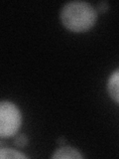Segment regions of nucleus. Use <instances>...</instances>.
Segmentation results:
<instances>
[{"mask_svg": "<svg viewBox=\"0 0 119 159\" xmlns=\"http://www.w3.org/2000/svg\"><path fill=\"white\" fill-rule=\"evenodd\" d=\"M108 8V3L106 1H102L98 4V9L100 10L101 12H104V11H106Z\"/></svg>", "mask_w": 119, "mask_h": 159, "instance_id": "nucleus-7", "label": "nucleus"}, {"mask_svg": "<svg viewBox=\"0 0 119 159\" xmlns=\"http://www.w3.org/2000/svg\"><path fill=\"white\" fill-rule=\"evenodd\" d=\"M53 158H82V155L73 147H62L55 151Z\"/></svg>", "mask_w": 119, "mask_h": 159, "instance_id": "nucleus-4", "label": "nucleus"}, {"mask_svg": "<svg viewBox=\"0 0 119 159\" xmlns=\"http://www.w3.org/2000/svg\"><path fill=\"white\" fill-rule=\"evenodd\" d=\"M59 142H60V143L64 142V138H60V139H59Z\"/></svg>", "mask_w": 119, "mask_h": 159, "instance_id": "nucleus-8", "label": "nucleus"}, {"mask_svg": "<svg viewBox=\"0 0 119 159\" xmlns=\"http://www.w3.org/2000/svg\"><path fill=\"white\" fill-rule=\"evenodd\" d=\"M0 157L3 159H9V158H27L26 155L20 153L18 151H15L13 149H6V148H1L0 150Z\"/></svg>", "mask_w": 119, "mask_h": 159, "instance_id": "nucleus-5", "label": "nucleus"}, {"mask_svg": "<svg viewBox=\"0 0 119 159\" xmlns=\"http://www.w3.org/2000/svg\"><path fill=\"white\" fill-rule=\"evenodd\" d=\"M21 125V113L14 103L2 102L0 104V135L11 137Z\"/></svg>", "mask_w": 119, "mask_h": 159, "instance_id": "nucleus-2", "label": "nucleus"}, {"mask_svg": "<svg viewBox=\"0 0 119 159\" xmlns=\"http://www.w3.org/2000/svg\"><path fill=\"white\" fill-rule=\"evenodd\" d=\"M15 142H16V144L19 146H24V145H26V143H27V137L25 135H19L15 139Z\"/></svg>", "mask_w": 119, "mask_h": 159, "instance_id": "nucleus-6", "label": "nucleus"}, {"mask_svg": "<svg viewBox=\"0 0 119 159\" xmlns=\"http://www.w3.org/2000/svg\"><path fill=\"white\" fill-rule=\"evenodd\" d=\"M108 92L114 101L119 102V70L114 73L109 79Z\"/></svg>", "mask_w": 119, "mask_h": 159, "instance_id": "nucleus-3", "label": "nucleus"}, {"mask_svg": "<svg viewBox=\"0 0 119 159\" xmlns=\"http://www.w3.org/2000/svg\"><path fill=\"white\" fill-rule=\"evenodd\" d=\"M61 19L64 27L73 32H82L93 26L96 11L90 4L84 1L67 3L61 11Z\"/></svg>", "mask_w": 119, "mask_h": 159, "instance_id": "nucleus-1", "label": "nucleus"}]
</instances>
